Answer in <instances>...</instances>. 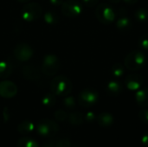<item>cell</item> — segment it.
<instances>
[{
  "mask_svg": "<svg viewBox=\"0 0 148 147\" xmlns=\"http://www.w3.org/2000/svg\"><path fill=\"white\" fill-rule=\"evenodd\" d=\"M73 89L71 80L65 75H58L53 78L50 82V90L56 96L65 97L69 95Z\"/></svg>",
  "mask_w": 148,
  "mask_h": 147,
  "instance_id": "1",
  "label": "cell"
},
{
  "mask_svg": "<svg viewBox=\"0 0 148 147\" xmlns=\"http://www.w3.org/2000/svg\"><path fill=\"white\" fill-rule=\"evenodd\" d=\"M146 62V55L140 50H134L130 52L124 60L125 67L130 71L140 70L145 66Z\"/></svg>",
  "mask_w": 148,
  "mask_h": 147,
  "instance_id": "2",
  "label": "cell"
},
{
  "mask_svg": "<svg viewBox=\"0 0 148 147\" xmlns=\"http://www.w3.org/2000/svg\"><path fill=\"white\" fill-rule=\"evenodd\" d=\"M61 68V62L59 58L56 55H46L42 62L41 71L45 76H54L59 71Z\"/></svg>",
  "mask_w": 148,
  "mask_h": 147,
  "instance_id": "3",
  "label": "cell"
},
{
  "mask_svg": "<svg viewBox=\"0 0 148 147\" xmlns=\"http://www.w3.org/2000/svg\"><path fill=\"white\" fill-rule=\"evenodd\" d=\"M42 15V9L41 5L35 2L27 3L21 10V16L25 22H34L39 19Z\"/></svg>",
  "mask_w": 148,
  "mask_h": 147,
  "instance_id": "4",
  "label": "cell"
},
{
  "mask_svg": "<svg viewBox=\"0 0 148 147\" xmlns=\"http://www.w3.org/2000/svg\"><path fill=\"white\" fill-rule=\"evenodd\" d=\"M95 16L100 23L103 24H110L115 19V11L108 3H101L95 9Z\"/></svg>",
  "mask_w": 148,
  "mask_h": 147,
  "instance_id": "5",
  "label": "cell"
},
{
  "mask_svg": "<svg viewBox=\"0 0 148 147\" xmlns=\"http://www.w3.org/2000/svg\"><path fill=\"white\" fill-rule=\"evenodd\" d=\"M36 133L43 138H50L55 136L59 132V125L51 120L43 119L36 125Z\"/></svg>",
  "mask_w": 148,
  "mask_h": 147,
  "instance_id": "6",
  "label": "cell"
},
{
  "mask_svg": "<svg viewBox=\"0 0 148 147\" xmlns=\"http://www.w3.org/2000/svg\"><path fill=\"white\" fill-rule=\"evenodd\" d=\"M99 101V94L96 90L92 88H86L78 94L77 101L80 106L83 107H89L95 105Z\"/></svg>",
  "mask_w": 148,
  "mask_h": 147,
  "instance_id": "7",
  "label": "cell"
},
{
  "mask_svg": "<svg viewBox=\"0 0 148 147\" xmlns=\"http://www.w3.org/2000/svg\"><path fill=\"white\" fill-rule=\"evenodd\" d=\"M62 12L67 17H76L82 12V4L77 0L63 1L62 3Z\"/></svg>",
  "mask_w": 148,
  "mask_h": 147,
  "instance_id": "8",
  "label": "cell"
},
{
  "mask_svg": "<svg viewBox=\"0 0 148 147\" xmlns=\"http://www.w3.org/2000/svg\"><path fill=\"white\" fill-rule=\"evenodd\" d=\"M34 51L31 46L25 42H20L16 44L13 49L14 57L18 62H25L29 61L32 57Z\"/></svg>",
  "mask_w": 148,
  "mask_h": 147,
  "instance_id": "9",
  "label": "cell"
},
{
  "mask_svg": "<svg viewBox=\"0 0 148 147\" xmlns=\"http://www.w3.org/2000/svg\"><path fill=\"white\" fill-rule=\"evenodd\" d=\"M17 94L16 85L10 81H2L0 82V96L5 99H10Z\"/></svg>",
  "mask_w": 148,
  "mask_h": 147,
  "instance_id": "10",
  "label": "cell"
},
{
  "mask_svg": "<svg viewBox=\"0 0 148 147\" xmlns=\"http://www.w3.org/2000/svg\"><path fill=\"white\" fill-rule=\"evenodd\" d=\"M41 68H39L36 65L32 64H26L22 68V75L24 79L31 81H37L41 78Z\"/></svg>",
  "mask_w": 148,
  "mask_h": 147,
  "instance_id": "11",
  "label": "cell"
},
{
  "mask_svg": "<svg viewBox=\"0 0 148 147\" xmlns=\"http://www.w3.org/2000/svg\"><path fill=\"white\" fill-rule=\"evenodd\" d=\"M144 82L143 77L139 74L129 75L125 79V85L130 91H137L142 88Z\"/></svg>",
  "mask_w": 148,
  "mask_h": 147,
  "instance_id": "12",
  "label": "cell"
},
{
  "mask_svg": "<svg viewBox=\"0 0 148 147\" xmlns=\"http://www.w3.org/2000/svg\"><path fill=\"white\" fill-rule=\"evenodd\" d=\"M135 101L136 103L140 107H148V88H140L135 93Z\"/></svg>",
  "mask_w": 148,
  "mask_h": 147,
  "instance_id": "13",
  "label": "cell"
},
{
  "mask_svg": "<svg viewBox=\"0 0 148 147\" xmlns=\"http://www.w3.org/2000/svg\"><path fill=\"white\" fill-rule=\"evenodd\" d=\"M96 121L98 125L101 127H109L114 122V117L107 112L101 113L96 117Z\"/></svg>",
  "mask_w": 148,
  "mask_h": 147,
  "instance_id": "14",
  "label": "cell"
},
{
  "mask_svg": "<svg viewBox=\"0 0 148 147\" xmlns=\"http://www.w3.org/2000/svg\"><path fill=\"white\" fill-rule=\"evenodd\" d=\"M123 91V87L117 81H110L107 84V93L111 96H118Z\"/></svg>",
  "mask_w": 148,
  "mask_h": 147,
  "instance_id": "15",
  "label": "cell"
},
{
  "mask_svg": "<svg viewBox=\"0 0 148 147\" xmlns=\"http://www.w3.org/2000/svg\"><path fill=\"white\" fill-rule=\"evenodd\" d=\"M35 129V125L30 120H23L17 126V131L22 135H28Z\"/></svg>",
  "mask_w": 148,
  "mask_h": 147,
  "instance_id": "16",
  "label": "cell"
},
{
  "mask_svg": "<svg viewBox=\"0 0 148 147\" xmlns=\"http://www.w3.org/2000/svg\"><path fill=\"white\" fill-rule=\"evenodd\" d=\"M13 70V66L7 61L0 62V79H6L10 76Z\"/></svg>",
  "mask_w": 148,
  "mask_h": 147,
  "instance_id": "17",
  "label": "cell"
},
{
  "mask_svg": "<svg viewBox=\"0 0 148 147\" xmlns=\"http://www.w3.org/2000/svg\"><path fill=\"white\" fill-rule=\"evenodd\" d=\"M68 120L72 126H81L84 122V115L80 112H74L69 114Z\"/></svg>",
  "mask_w": 148,
  "mask_h": 147,
  "instance_id": "18",
  "label": "cell"
},
{
  "mask_svg": "<svg viewBox=\"0 0 148 147\" xmlns=\"http://www.w3.org/2000/svg\"><path fill=\"white\" fill-rule=\"evenodd\" d=\"M116 27L119 30L121 31H127L132 28V22L130 18L126 16L120 17L116 22Z\"/></svg>",
  "mask_w": 148,
  "mask_h": 147,
  "instance_id": "19",
  "label": "cell"
},
{
  "mask_svg": "<svg viewBox=\"0 0 148 147\" xmlns=\"http://www.w3.org/2000/svg\"><path fill=\"white\" fill-rule=\"evenodd\" d=\"M16 147H40L36 140L30 137H22L18 139Z\"/></svg>",
  "mask_w": 148,
  "mask_h": 147,
  "instance_id": "20",
  "label": "cell"
},
{
  "mask_svg": "<svg viewBox=\"0 0 148 147\" xmlns=\"http://www.w3.org/2000/svg\"><path fill=\"white\" fill-rule=\"evenodd\" d=\"M134 18L139 23H146L148 21V10L147 8H138L134 12Z\"/></svg>",
  "mask_w": 148,
  "mask_h": 147,
  "instance_id": "21",
  "label": "cell"
},
{
  "mask_svg": "<svg viewBox=\"0 0 148 147\" xmlns=\"http://www.w3.org/2000/svg\"><path fill=\"white\" fill-rule=\"evenodd\" d=\"M43 19L46 22V23H48V24H56L59 22L60 17H59V15H58L57 12L47 11L44 14Z\"/></svg>",
  "mask_w": 148,
  "mask_h": 147,
  "instance_id": "22",
  "label": "cell"
},
{
  "mask_svg": "<svg viewBox=\"0 0 148 147\" xmlns=\"http://www.w3.org/2000/svg\"><path fill=\"white\" fill-rule=\"evenodd\" d=\"M56 102V95L53 93L47 94L42 98V104L46 107H52Z\"/></svg>",
  "mask_w": 148,
  "mask_h": 147,
  "instance_id": "23",
  "label": "cell"
},
{
  "mask_svg": "<svg viewBox=\"0 0 148 147\" xmlns=\"http://www.w3.org/2000/svg\"><path fill=\"white\" fill-rule=\"evenodd\" d=\"M111 72H112V75L116 77V78H120L124 74V67L122 64L121 63H115L112 66V68H111Z\"/></svg>",
  "mask_w": 148,
  "mask_h": 147,
  "instance_id": "24",
  "label": "cell"
},
{
  "mask_svg": "<svg viewBox=\"0 0 148 147\" xmlns=\"http://www.w3.org/2000/svg\"><path fill=\"white\" fill-rule=\"evenodd\" d=\"M63 105L66 108L68 109H74L76 106V101L75 97L73 96H65L64 100H63Z\"/></svg>",
  "mask_w": 148,
  "mask_h": 147,
  "instance_id": "25",
  "label": "cell"
},
{
  "mask_svg": "<svg viewBox=\"0 0 148 147\" xmlns=\"http://www.w3.org/2000/svg\"><path fill=\"white\" fill-rule=\"evenodd\" d=\"M69 114L62 109H58L55 112L54 117L57 121H65L68 119Z\"/></svg>",
  "mask_w": 148,
  "mask_h": 147,
  "instance_id": "26",
  "label": "cell"
},
{
  "mask_svg": "<svg viewBox=\"0 0 148 147\" xmlns=\"http://www.w3.org/2000/svg\"><path fill=\"white\" fill-rule=\"evenodd\" d=\"M138 44H139L140 49H144V50H148V34H144L143 36L140 37Z\"/></svg>",
  "mask_w": 148,
  "mask_h": 147,
  "instance_id": "27",
  "label": "cell"
},
{
  "mask_svg": "<svg viewBox=\"0 0 148 147\" xmlns=\"http://www.w3.org/2000/svg\"><path fill=\"white\" fill-rule=\"evenodd\" d=\"M139 119L142 123L148 125V109L143 108L139 112Z\"/></svg>",
  "mask_w": 148,
  "mask_h": 147,
  "instance_id": "28",
  "label": "cell"
},
{
  "mask_svg": "<svg viewBox=\"0 0 148 147\" xmlns=\"http://www.w3.org/2000/svg\"><path fill=\"white\" fill-rule=\"evenodd\" d=\"M56 147H71V142L69 139H59L56 141Z\"/></svg>",
  "mask_w": 148,
  "mask_h": 147,
  "instance_id": "29",
  "label": "cell"
},
{
  "mask_svg": "<svg viewBox=\"0 0 148 147\" xmlns=\"http://www.w3.org/2000/svg\"><path fill=\"white\" fill-rule=\"evenodd\" d=\"M95 120H96V116H95V113H93V112H88L84 115V120L88 122V123H92Z\"/></svg>",
  "mask_w": 148,
  "mask_h": 147,
  "instance_id": "30",
  "label": "cell"
},
{
  "mask_svg": "<svg viewBox=\"0 0 148 147\" xmlns=\"http://www.w3.org/2000/svg\"><path fill=\"white\" fill-rule=\"evenodd\" d=\"M82 3L88 7H94L98 3L99 0H82Z\"/></svg>",
  "mask_w": 148,
  "mask_h": 147,
  "instance_id": "31",
  "label": "cell"
},
{
  "mask_svg": "<svg viewBox=\"0 0 148 147\" xmlns=\"http://www.w3.org/2000/svg\"><path fill=\"white\" fill-rule=\"evenodd\" d=\"M141 143L146 147H148V133H146L141 137Z\"/></svg>",
  "mask_w": 148,
  "mask_h": 147,
  "instance_id": "32",
  "label": "cell"
},
{
  "mask_svg": "<svg viewBox=\"0 0 148 147\" xmlns=\"http://www.w3.org/2000/svg\"><path fill=\"white\" fill-rule=\"evenodd\" d=\"M42 147H56V141L55 140H50L46 143H44Z\"/></svg>",
  "mask_w": 148,
  "mask_h": 147,
  "instance_id": "33",
  "label": "cell"
},
{
  "mask_svg": "<svg viewBox=\"0 0 148 147\" xmlns=\"http://www.w3.org/2000/svg\"><path fill=\"white\" fill-rule=\"evenodd\" d=\"M49 3L54 5V6H59L62 5V3H63V0H49Z\"/></svg>",
  "mask_w": 148,
  "mask_h": 147,
  "instance_id": "34",
  "label": "cell"
},
{
  "mask_svg": "<svg viewBox=\"0 0 148 147\" xmlns=\"http://www.w3.org/2000/svg\"><path fill=\"white\" fill-rule=\"evenodd\" d=\"M123 1L124 3H127V4H130V5H133V4H135L139 0H121Z\"/></svg>",
  "mask_w": 148,
  "mask_h": 147,
  "instance_id": "35",
  "label": "cell"
},
{
  "mask_svg": "<svg viewBox=\"0 0 148 147\" xmlns=\"http://www.w3.org/2000/svg\"><path fill=\"white\" fill-rule=\"evenodd\" d=\"M111 3H120L121 0H109Z\"/></svg>",
  "mask_w": 148,
  "mask_h": 147,
  "instance_id": "36",
  "label": "cell"
},
{
  "mask_svg": "<svg viewBox=\"0 0 148 147\" xmlns=\"http://www.w3.org/2000/svg\"><path fill=\"white\" fill-rule=\"evenodd\" d=\"M16 1L19 3H29L30 0H16Z\"/></svg>",
  "mask_w": 148,
  "mask_h": 147,
  "instance_id": "37",
  "label": "cell"
},
{
  "mask_svg": "<svg viewBox=\"0 0 148 147\" xmlns=\"http://www.w3.org/2000/svg\"><path fill=\"white\" fill-rule=\"evenodd\" d=\"M73 147H87V146H83V145H79V144H77V145H75Z\"/></svg>",
  "mask_w": 148,
  "mask_h": 147,
  "instance_id": "38",
  "label": "cell"
},
{
  "mask_svg": "<svg viewBox=\"0 0 148 147\" xmlns=\"http://www.w3.org/2000/svg\"><path fill=\"white\" fill-rule=\"evenodd\" d=\"M129 147H131V146H129Z\"/></svg>",
  "mask_w": 148,
  "mask_h": 147,
  "instance_id": "39",
  "label": "cell"
}]
</instances>
